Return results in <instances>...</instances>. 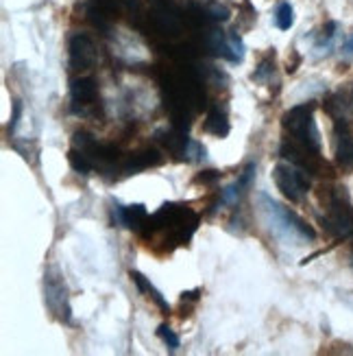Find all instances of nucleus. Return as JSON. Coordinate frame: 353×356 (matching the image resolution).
Instances as JSON below:
<instances>
[{
  "label": "nucleus",
  "instance_id": "1",
  "mask_svg": "<svg viewBox=\"0 0 353 356\" xmlns=\"http://www.w3.org/2000/svg\"><path fill=\"white\" fill-rule=\"evenodd\" d=\"M257 204H259V214H262L266 227L270 229V234L275 238H279L288 245L290 243L301 245V243H310L316 238V232L305 223L297 212L284 208L279 201H275L266 193L257 197Z\"/></svg>",
  "mask_w": 353,
  "mask_h": 356
},
{
  "label": "nucleus",
  "instance_id": "4",
  "mask_svg": "<svg viewBox=\"0 0 353 356\" xmlns=\"http://www.w3.org/2000/svg\"><path fill=\"white\" fill-rule=\"evenodd\" d=\"M273 179L275 186L282 191V195L290 201H301L310 191V177L308 171H303L301 166L293 162H279L273 168Z\"/></svg>",
  "mask_w": 353,
  "mask_h": 356
},
{
  "label": "nucleus",
  "instance_id": "19",
  "mask_svg": "<svg viewBox=\"0 0 353 356\" xmlns=\"http://www.w3.org/2000/svg\"><path fill=\"white\" fill-rule=\"evenodd\" d=\"M183 158H186L188 162L201 160V158H205V147H203V145H198L196 140H188L186 151H183Z\"/></svg>",
  "mask_w": 353,
  "mask_h": 356
},
{
  "label": "nucleus",
  "instance_id": "23",
  "mask_svg": "<svg viewBox=\"0 0 353 356\" xmlns=\"http://www.w3.org/2000/svg\"><path fill=\"white\" fill-rule=\"evenodd\" d=\"M343 55H345V57H351V55H353V33H351V35L347 38V42L343 44Z\"/></svg>",
  "mask_w": 353,
  "mask_h": 356
},
{
  "label": "nucleus",
  "instance_id": "13",
  "mask_svg": "<svg viewBox=\"0 0 353 356\" xmlns=\"http://www.w3.org/2000/svg\"><path fill=\"white\" fill-rule=\"evenodd\" d=\"M275 24L282 31H290L295 24V9L290 3H279L277 11H275Z\"/></svg>",
  "mask_w": 353,
  "mask_h": 356
},
{
  "label": "nucleus",
  "instance_id": "20",
  "mask_svg": "<svg viewBox=\"0 0 353 356\" xmlns=\"http://www.w3.org/2000/svg\"><path fill=\"white\" fill-rule=\"evenodd\" d=\"M216 179H221V173L218 171H203L201 175L194 177L196 184H209V181H216Z\"/></svg>",
  "mask_w": 353,
  "mask_h": 356
},
{
  "label": "nucleus",
  "instance_id": "10",
  "mask_svg": "<svg viewBox=\"0 0 353 356\" xmlns=\"http://www.w3.org/2000/svg\"><path fill=\"white\" fill-rule=\"evenodd\" d=\"M129 277H131V280H133V284L137 286V291H140V293H146V296H150L153 300H155V304L162 308V311H164V315H168V313H171V304H168L164 298H162V293L155 289V286H153L148 280H146V277L140 273V271H129Z\"/></svg>",
  "mask_w": 353,
  "mask_h": 356
},
{
  "label": "nucleus",
  "instance_id": "7",
  "mask_svg": "<svg viewBox=\"0 0 353 356\" xmlns=\"http://www.w3.org/2000/svg\"><path fill=\"white\" fill-rule=\"evenodd\" d=\"M336 162L343 168H353V138L343 118L336 120Z\"/></svg>",
  "mask_w": 353,
  "mask_h": 356
},
{
  "label": "nucleus",
  "instance_id": "2",
  "mask_svg": "<svg viewBox=\"0 0 353 356\" xmlns=\"http://www.w3.org/2000/svg\"><path fill=\"white\" fill-rule=\"evenodd\" d=\"M282 125L288 134V140H293L314 153H320V136L314 122V105H297L288 110L282 118Z\"/></svg>",
  "mask_w": 353,
  "mask_h": 356
},
{
  "label": "nucleus",
  "instance_id": "25",
  "mask_svg": "<svg viewBox=\"0 0 353 356\" xmlns=\"http://www.w3.org/2000/svg\"><path fill=\"white\" fill-rule=\"evenodd\" d=\"M351 267H353V252H351Z\"/></svg>",
  "mask_w": 353,
  "mask_h": 356
},
{
  "label": "nucleus",
  "instance_id": "18",
  "mask_svg": "<svg viewBox=\"0 0 353 356\" xmlns=\"http://www.w3.org/2000/svg\"><path fill=\"white\" fill-rule=\"evenodd\" d=\"M273 68H275V53H273L270 57L262 59V64H259V68L251 74V79H253V81H264L266 76L273 72Z\"/></svg>",
  "mask_w": 353,
  "mask_h": 356
},
{
  "label": "nucleus",
  "instance_id": "11",
  "mask_svg": "<svg viewBox=\"0 0 353 356\" xmlns=\"http://www.w3.org/2000/svg\"><path fill=\"white\" fill-rule=\"evenodd\" d=\"M157 164H162L160 153L155 149H146L142 153H137V156H133L125 166H122V171L131 175V173L142 171V168H146V166H157Z\"/></svg>",
  "mask_w": 353,
  "mask_h": 356
},
{
  "label": "nucleus",
  "instance_id": "24",
  "mask_svg": "<svg viewBox=\"0 0 353 356\" xmlns=\"http://www.w3.org/2000/svg\"><path fill=\"white\" fill-rule=\"evenodd\" d=\"M122 3H125L129 9H137V0H122Z\"/></svg>",
  "mask_w": 353,
  "mask_h": 356
},
{
  "label": "nucleus",
  "instance_id": "22",
  "mask_svg": "<svg viewBox=\"0 0 353 356\" xmlns=\"http://www.w3.org/2000/svg\"><path fill=\"white\" fill-rule=\"evenodd\" d=\"M209 11H212V15H214L216 20H227V18H229V11H227L225 7H218V5H216V7H212Z\"/></svg>",
  "mask_w": 353,
  "mask_h": 356
},
{
  "label": "nucleus",
  "instance_id": "5",
  "mask_svg": "<svg viewBox=\"0 0 353 356\" xmlns=\"http://www.w3.org/2000/svg\"><path fill=\"white\" fill-rule=\"evenodd\" d=\"M96 61V46L92 38L76 33L70 40V66L72 68H92Z\"/></svg>",
  "mask_w": 353,
  "mask_h": 356
},
{
  "label": "nucleus",
  "instance_id": "17",
  "mask_svg": "<svg viewBox=\"0 0 353 356\" xmlns=\"http://www.w3.org/2000/svg\"><path fill=\"white\" fill-rule=\"evenodd\" d=\"M157 337L164 341V346H166V348H171V350H177V348L181 346L179 337L171 330V326H168V323H162V326L157 328Z\"/></svg>",
  "mask_w": 353,
  "mask_h": 356
},
{
  "label": "nucleus",
  "instance_id": "3",
  "mask_svg": "<svg viewBox=\"0 0 353 356\" xmlns=\"http://www.w3.org/2000/svg\"><path fill=\"white\" fill-rule=\"evenodd\" d=\"M325 229L336 238H349L353 236V208L349 204V197L345 188H336L329 195L327 216L323 219Z\"/></svg>",
  "mask_w": 353,
  "mask_h": 356
},
{
  "label": "nucleus",
  "instance_id": "9",
  "mask_svg": "<svg viewBox=\"0 0 353 356\" xmlns=\"http://www.w3.org/2000/svg\"><path fill=\"white\" fill-rule=\"evenodd\" d=\"M70 97L74 103L79 105H92L98 99V86L92 76H81V79H74L70 86Z\"/></svg>",
  "mask_w": 353,
  "mask_h": 356
},
{
  "label": "nucleus",
  "instance_id": "15",
  "mask_svg": "<svg viewBox=\"0 0 353 356\" xmlns=\"http://www.w3.org/2000/svg\"><path fill=\"white\" fill-rule=\"evenodd\" d=\"M68 162L70 166L74 168L76 173H81V175H89L92 171H94V166H92V162L83 156V153H79L76 149H70L68 153Z\"/></svg>",
  "mask_w": 353,
  "mask_h": 356
},
{
  "label": "nucleus",
  "instance_id": "12",
  "mask_svg": "<svg viewBox=\"0 0 353 356\" xmlns=\"http://www.w3.org/2000/svg\"><path fill=\"white\" fill-rule=\"evenodd\" d=\"M221 51L225 57H229L232 61H242L244 59V42L240 40L238 33H229L225 38V42L221 44Z\"/></svg>",
  "mask_w": 353,
  "mask_h": 356
},
{
  "label": "nucleus",
  "instance_id": "21",
  "mask_svg": "<svg viewBox=\"0 0 353 356\" xmlns=\"http://www.w3.org/2000/svg\"><path fill=\"white\" fill-rule=\"evenodd\" d=\"M20 114H22V103H20V101H15V103H13V114H11V120H9V131H13L15 127H18Z\"/></svg>",
  "mask_w": 353,
  "mask_h": 356
},
{
  "label": "nucleus",
  "instance_id": "14",
  "mask_svg": "<svg viewBox=\"0 0 353 356\" xmlns=\"http://www.w3.org/2000/svg\"><path fill=\"white\" fill-rule=\"evenodd\" d=\"M207 131L216 134V136H225L229 131V122H227V116L221 112V110H212L209 116H207V122H205Z\"/></svg>",
  "mask_w": 353,
  "mask_h": 356
},
{
  "label": "nucleus",
  "instance_id": "16",
  "mask_svg": "<svg viewBox=\"0 0 353 356\" xmlns=\"http://www.w3.org/2000/svg\"><path fill=\"white\" fill-rule=\"evenodd\" d=\"M244 193H247V188H244L240 181H234L232 186H227L225 191H221V204H225V206H236Z\"/></svg>",
  "mask_w": 353,
  "mask_h": 356
},
{
  "label": "nucleus",
  "instance_id": "8",
  "mask_svg": "<svg viewBox=\"0 0 353 356\" xmlns=\"http://www.w3.org/2000/svg\"><path fill=\"white\" fill-rule=\"evenodd\" d=\"M44 286H46V302H49V306L55 308V302H59V317L64 321H68L70 319V306L66 302V284L61 280H57V277L49 275Z\"/></svg>",
  "mask_w": 353,
  "mask_h": 356
},
{
  "label": "nucleus",
  "instance_id": "6",
  "mask_svg": "<svg viewBox=\"0 0 353 356\" xmlns=\"http://www.w3.org/2000/svg\"><path fill=\"white\" fill-rule=\"evenodd\" d=\"M148 212L142 204H135V206H120V204H114V223L120 225V227H131L135 232H140L146 227L148 223Z\"/></svg>",
  "mask_w": 353,
  "mask_h": 356
}]
</instances>
